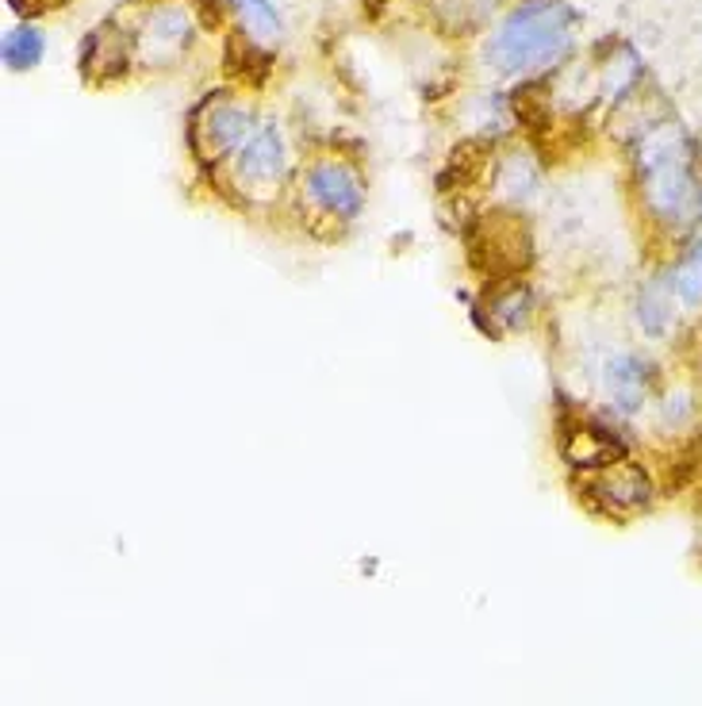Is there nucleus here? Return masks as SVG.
Instances as JSON below:
<instances>
[{
  "label": "nucleus",
  "mask_w": 702,
  "mask_h": 706,
  "mask_svg": "<svg viewBox=\"0 0 702 706\" xmlns=\"http://www.w3.org/2000/svg\"><path fill=\"white\" fill-rule=\"evenodd\" d=\"M231 173H234V185L250 192L254 200L281 192L284 177H289V146H284V131L273 119L254 127L246 146L234 154Z\"/></svg>",
  "instance_id": "obj_4"
},
{
  "label": "nucleus",
  "mask_w": 702,
  "mask_h": 706,
  "mask_svg": "<svg viewBox=\"0 0 702 706\" xmlns=\"http://www.w3.org/2000/svg\"><path fill=\"white\" fill-rule=\"evenodd\" d=\"M671 289H676L683 319H702V231L683 238L676 261L668 266Z\"/></svg>",
  "instance_id": "obj_10"
},
{
  "label": "nucleus",
  "mask_w": 702,
  "mask_h": 706,
  "mask_svg": "<svg viewBox=\"0 0 702 706\" xmlns=\"http://www.w3.org/2000/svg\"><path fill=\"white\" fill-rule=\"evenodd\" d=\"M495 185H500L503 204H530L534 192H538V165L530 162V154L515 150L495 169Z\"/></svg>",
  "instance_id": "obj_11"
},
{
  "label": "nucleus",
  "mask_w": 702,
  "mask_h": 706,
  "mask_svg": "<svg viewBox=\"0 0 702 706\" xmlns=\"http://www.w3.org/2000/svg\"><path fill=\"white\" fill-rule=\"evenodd\" d=\"M572 9L564 0H523L495 24L484 47V62L500 78H530L569 55Z\"/></svg>",
  "instance_id": "obj_2"
},
{
  "label": "nucleus",
  "mask_w": 702,
  "mask_h": 706,
  "mask_svg": "<svg viewBox=\"0 0 702 706\" xmlns=\"http://www.w3.org/2000/svg\"><path fill=\"white\" fill-rule=\"evenodd\" d=\"M300 208L315 220L350 227L365 212V181L361 173L335 157L312 162L300 177Z\"/></svg>",
  "instance_id": "obj_3"
},
{
  "label": "nucleus",
  "mask_w": 702,
  "mask_h": 706,
  "mask_svg": "<svg viewBox=\"0 0 702 706\" xmlns=\"http://www.w3.org/2000/svg\"><path fill=\"white\" fill-rule=\"evenodd\" d=\"M602 392L610 400V411L618 419H637L645 403L656 396L660 365L641 350H615L599 369Z\"/></svg>",
  "instance_id": "obj_5"
},
{
  "label": "nucleus",
  "mask_w": 702,
  "mask_h": 706,
  "mask_svg": "<svg viewBox=\"0 0 702 706\" xmlns=\"http://www.w3.org/2000/svg\"><path fill=\"white\" fill-rule=\"evenodd\" d=\"M192 43V20L185 16L180 9H157L147 24L139 27L134 35V55L142 58L147 66H173Z\"/></svg>",
  "instance_id": "obj_7"
},
{
  "label": "nucleus",
  "mask_w": 702,
  "mask_h": 706,
  "mask_svg": "<svg viewBox=\"0 0 702 706\" xmlns=\"http://www.w3.org/2000/svg\"><path fill=\"white\" fill-rule=\"evenodd\" d=\"M254 127H258V119L250 116L246 108H238V104H219V108H208V116H203V142L211 146V157H231L238 154V150L246 146V139L254 134Z\"/></svg>",
  "instance_id": "obj_9"
},
{
  "label": "nucleus",
  "mask_w": 702,
  "mask_h": 706,
  "mask_svg": "<svg viewBox=\"0 0 702 706\" xmlns=\"http://www.w3.org/2000/svg\"><path fill=\"white\" fill-rule=\"evenodd\" d=\"M530 289L518 281H511V276H503L500 292H495L492 299H488V307H492V322H500V327H526L530 322Z\"/></svg>",
  "instance_id": "obj_13"
},
{
  "label": "nucleus",
  "mask_w": 702,
  "mask_h": 706,
  "mask_svg": "<svg viewBox=\"0 0 702 706\" xmlns=\"http://www.w3.org/2000/svg\"><path fill=\"white\" fill-rule=\"evenodd\" d=\"M47 55V35L32 24H16L4 32V47H0V58H4V70L9 73H32L35 66L43 62Z\"/></svg>",
  "instance_id": "obj_12"
},
{
  "label": "nucleus",
  "mask_w": 702,
  "mask_h": 706,
  "mask_svg": "<svg viewBox=\"0 0 702 706\" xmlns=\"http://www.w3.org/2000/svg\"><path fill=\"white\" fill-rule=\"evenodd\" d=\"M234 12H238L246 35H250L254 43H277V39H281L284 24H281V12H277L273 0H234Z\"/></svg>",
  "instance_id": "obj_14"
},
{
  "label": "nucleus",
  "mask_w": 702,
  "mask_h": 706,
  "mask_svg": "<svg viewBox=\"0 0 702 706\" xmlns=\"http://www.w3.org/2000/svg\"><path fill=\"white\" fill-rule=\"evenodd\" d=\"M637 181L653 223L668 235L691 238L702 223V177L694 169L691 139L679 127H656L637 150Z\"/></svg>",
  "instance_id": "obj_1"
},
{
  "label": "nucleus",
  "mask_w": 702,
  "mask_h": 706,
  "mask_svg": "<svg viewBox=\"0 0 702 706\" xmlns=\"http://www.w3.org/2000/svg\"><path fill=\"white\" fill-rule=\"evenodd\" d=\"M679 315L683 311H679V299H676V289H671L668 269L648 273L645 281L637 284V292H633V319H637L641 334L653 338V342H664V338H671V330H676Z\"/></svg>",
  "instance_id": "obj_8"
},
{
  "label": "nucleus",
  "mask_w": 702,
  "mask_h": 706,
  "mask_svg": "<svg viewBox=\"0 0 702 706\" xmlns=\"http://www.w3.org/2000/svg\"><path fill=\"white\" fill-rule=\"evenodd\" d=\"M691 419H694V400L687 388H671V392L660 396V403H656V423L664 431H687Z\"/></svg>",
  "instance_id": "obj_15"
},
{
  "label": "nucleus",
  "mask_w": 702,
  "mask_h": 706,
  "mask_svg": "<svg viewBox=\"0 0 702 706\" xmlns=\"http://www.w3.org/2000/svg\"><path fill=\"white\" fill-rule=\"evenodd\" d=\"M699 561H702V534H699Z\"/></svg>",
  "instance_id": "obj_16"
},
{
  "label": "nucleus",
  "mask_w": 702,
  "mask_h": 706,
  "mask_svg": "<svg viewBox=\"0 0 702 706\" xmlns=\"http://www.w3.org/2000/svg\"><path fill=\"white\" fill-rule=\"evenodd\" d=\"M656 499V484L641 464L633 461H615L602 464L587 476V503H592L599 515L610 518H633L641 510H648Z\"/></svg>",
  "instance_id": "obj_6"
}]
</instances>
